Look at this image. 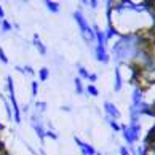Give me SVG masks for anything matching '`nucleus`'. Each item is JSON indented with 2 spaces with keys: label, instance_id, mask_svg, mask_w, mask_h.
<instances>
[{
  "label": "nucleus",
  "instance_id": "obj_20",
  "mask_svg": "<svg viewBox=\"0 0 155 155\" xmlns=\"http://www.w3.org/2000/svg\"><path fill=\"white\" fill-rule=\"evenodd\" d=\"M82 3L90 7L91 10H97V7H99V2H97V0H90V2H82Z\"/></svg>",
  "mask_w": 155,
  "mask_h": 155
},
{
  "label": "nucleus",
  "instance_id": "obj_29",
  "mask_svg": "<svg viewBox=\"0 0 155 155\" xmlns=\"http://www.w3.org/2000/svg\"><path fill=\"white\" fill-rule=\"evenodd\" d=\"M61 110H64V112H71V106H62V107H61Z\"/></svg>",
  "mask_w": 155,
  "mask_h": 155
},
{
  "label": "nucleus",
  "instance_id": "obj_17",
  "mask_svg": "<svg viewBox=\"0 0 155 155\" xmlns=\"http://www.w3.org/2000/svg\"><path fill=\"white\" fill-rule=\"evenodd\" d=\"M38 78L40 82H47V80L50 78V69L48 67H42L38 71Z\"/></svg>",
  "mask_w": 155,
  "mask_h": 155
},
{
  "label": "nucleus",
  "instance_id": "obj_2",
  "mask_svg": "<svg viewBox=\"0 0 155 155\" xmlns=\"http://www.w3.org/2000/svg\"><path fill=\"white\" fill-rule=\"evenodd\" d=\"M72 18H74V21L77 22V26L80 29V35H82V38L85 40V42H87V43L94 42V31H93V27L90 26V22L87 21L85 15L82 13V10H75V11H74Z\"/></svg>",
  "mask_w": 155,
  "mask_h": 155
},
{
  "label": "nucleus",
  "instance_id": "obj_19",
  "mask_svg": "<svg viewBox=\"0 0 155 155\" xmlns=\"http://www.w3.org/2000/svg\"><path fill=\"white\" fill-rule=\"evenodd\" d=\"M0 27H2V32H10L11 29H13V26H11L7 19H3L2 22H0Z\"/></svg>",
  "mask_w": 155,
  "mask_h": 155
},
{
  "label": "nucleus",
  "instance_id": "obj_1",
  "mask_svg": "<svg viewBox=\"0 0 155 155\" xmlns=\"http://www.w3.org/2000/svg\"><path fill=\"white\" fill-rule=\"evenodd\" d=\"M152 43H147L146 35L141 32L133 34H122L110 48V59H114L117 66L120 64H131L136 54L141 50L149 48Z\"/></svg>",
  "mask_w": 155,
  "mask_h": 155
},
{
  "label": "nucleus",
  "instance_id": "obj_8",
  "mask_svg": "<svg viewBox=\"0 0 155 155\" xmlns=\"http://www.w3.org/2000/svg\"><path fill=\"white\" fill-rule=\"evenodd\" d=\"M93 31H94V42H96V45H99V47H107L106 32H104V31H101L96 24L93 26Z\"/></svg>",
  "mask_w": 155,
  "mask_h": 155
},
{
  "label": "nucleus",
  "instance_id": "obj_9",
  "mask_svg": "<svg viewBox=\"0 0 155 155\" xmlns=\"http://www.w3.org/2000/svg\"><path fill=\"white\" fill-rule=\"evenodd\" d=\"M128 131H130V134H131V139H133L134 144H136V142L141 139V123L130 122L128 123Z\"/></svg>",
  "mask_w": 155,
  "mask_h": 155
},
{
  "label": "nucleus",
  "instance_id": "obj_11",
  "mask_svg": "<svg viewBox=\"0 0 155 155\" xmlns=\"http://www.w3.org/2000/svg\"><path fill=\"white\" fill-rule=\"evenodd\" d=\"M32 43H34V47L37 48V51H38V53L42 54V56H47V54H48V50H47V47H45V43H42V40H40V37L37 35V34L34 35Z\"/></svg>",
  "mask_w": 155,
  "mask_h": 155
},
{
  "label": "nucleus",
  "instance_id": "obj_24",
  "mask_svg": "<svg viewBox=\"0 0 155 155\" xmlns=\"http://www.w3.org/2000/svg\"><path fill=\"white\" fill-rule=\"evenodd\" d=\"M136 155H147V147L146 146H139L136 150Z\"/></svg>",
  "mask_w": 155,
  "mask_h": 155
},
{
  "label": "nucleus",
  "instance_id": "obj_26",
  "mask_svg": "<svg viewBox=\"0 0 155 155\" xmlns=\"http://www.w3.org/2000/svg\"><path fill=\"white\" fill-rule=\"evenodd\" d=\"M88 80H90V82H91V85H94V82H96V80H97V75H96V74H90V77H88Z\"/></svg>",
  "mask_w": 155,
  "mask_h": 155
},
{
  "label": "nucleus",
  "instance_id": "obj_22",
  "mask_svg": "<svg viewBox=\"0 0 155 155\" xmlns=\"http://www.w3.org/2000/svg\"><path fill=\"white\" fill-rule=\"evenodd\" d=\"M45 137H50V139L56 141L59 136H58V133H56V131H53V130H47V134H45Z\"/></svg>",
  "mask_w": 155,
  "mask_h": 155
},
{
  "label": "nucleus",
  "instance_id": "obj_18",
  "mask_svg": "<svg viewBox=\"0 0 155 155\" xmlns=\"http://www.w3.org/2000/svg\"><path fill=\"white\" fill-rule=\"evenodd\" d=\"M85 93H87L88 96H93V97H96V96H99V90H97L94 85H88L87 88H85Z\"/></svg>",
  "mask_w": 155,
  "mask_h": 155
},
{
  "label": "nucleus",
  "instance_id": "obj_12",
  "mask_svg": "<svg viewBox=\"0 0 155 155\" xmlns=\"http://www.w3.org/2000/svg\"><path fill=\"white\" fill-rule=\"evenodd\" d=\"M106 123L112 128L114 133H122V125H120L117 120H114V118H110V117H106Z\"/></svg>",
  "mask_w": 155,
  "mask_h": 155
},
{
  "label": "nucleus",
  "instance_id": "obj_16",
  "mask_svg": "<svg viewBox=\"0 0 155 155\" xmlns=\"http://www.w3.org/2000/svg\"><path fill=\"white\" fill-rule=\"evenodd\" d=\"M77 74H78L77 77H78L80 80H88V77H90V72H88L83 66H80V64L77 66Z\"/></svg>",
  "mask_w": 155,
  "mask_h": 155
},
{
  "label": "nucleus",
  "instance_id": "obj_14",
  "mask_svg": "<svg viewBox=\"0 0 155 155\" xmlns=\"http://www.w3.org/2000/svg\"><path fill=\"white\" fill-rule=\"evenodd\" d=\"M74 87H75V93H77V94H83V93H85L83 80H80L78 77H75V78H74Z\"/></svg>",
  "mask_w": 155,
  "mask_h": 155
},
{
  "label": "nucleus",
  "instance_id": "obj_5",
  "mask_svg": "<svg viewBox=\"0 0 155 155\" xmlns=\"http://www.w3.org/2000/svg\"><path fill=\"white\" fill-rule=\"evenodd\" d=\"M104 112H106V117H110L114 120H120L122 118V112H120V109L114 104L110 101H104Z\"/></svg>",
  "mask_w": 155,
  "mask_h": 155
},
{
  "label": "nucleus",
  "instance_id": "obj_13",
  "mask_svg": "<svg viewBox=\"0 0 155 155\" xmlns=\"http://www.w3.org/2000/svg\"><path fill=\"white\" fill-rule=\"evenodd\" d=\"M45 7H47V10L50 11V13H53V15H58L59 10H61L59 3L58 2H51V0H47V2H45Z\"/></svg>",
  "mask_w": 155,
  "mask_h": 155
},
{
  "label": "nucleus",
  "instance_id": "obj_30",
  "mask_svg": "<svg viewBox=\"0 0 155 155\" xmlns=\"http://www.w3.org/2000/svg\"><path fill=\"white\" fill-rule=\"evenodd\" d=\"M153 19H155V2H153Z\"/></svg>",
  "mask_w": 155,
  "mask_h": 155
},
{
  "label": "nucleus",
  "instance_id": "obj_28",
  "mask_svg": "<svg viewBox=\"0 0 155 155\" xmlns=\"http://www.w3.org/2000/svg\"><path fill=\"white\" fill-rule=\"evenodd\" d=\"M5 19V11H3V8H2V5H0V22H2Z\"/></svg>",
  "mask_w": 155,
  "mask_h": 155
},
{
  "label": "nucleus",
  "instance_id": "obj_10",
  "mask_svg": "<svg viewBox=\"0 0 155 155\" xmlns=\"http://www.w3.org/2000/svg\"><path fill=\"white\" fill-rule=\"evenodd\" d=\"M106 38H107V42L109 40H112V38H118L120 35H122V32H118L117 31V27L110 24V22H107V27H106Z\"/></svg>",
  "mask_w": 155,
  "mask_h": 155
},
{
  "label": "nucleus",
  "instance_id": "obj_15",
  "mask_svg": "<svg viewBox=\"0 0 155 155\" xmlns=\"http://www.w3.org/2000/svg\"><path fill=\"white\" fill-rule=\"evenodd\" d=\"M47 110V102L45 101H37L35 102V110H34V114H37V115L42 117V114Z\"/></svg>",
  "mask_w": 155,
  "mask_h": 155
},
{
  "label": "nucleus",
  "instance_id": "obj_4",
  "mask_svg": "<svg viewBox=\"0 0 155 155\" xmlns=\"http://www.w3.org/2000/svg\"><path fill=\"white\" fill-rule=\"evenodd\" d=\"M93 54H94V59L101 64H109L110 62V54L107 53V47H99L96 45L94 50H93Z\"/></svg>",
  "mask_w": 155,
  "mask_h": 155
},
{
  "label": "nucleus",
  "instance_id": "obj_27",
  "mask_svg": "<svg viewBox=\"0 0 155 155\" xmlns=\"http://www.w3.org/2000/svg\"><path fill=\"white\" fill-rule=\"evenodd\" d=\"M147 155H155V146L147 147Z\"/></svg>",
  "mask_w": 155,
  "mask_h": 155
},
{
  "label": "nucleus",
  "instance_id": "obj_7",
  "mask_svg": "<svg viewBox=\"0 0 155 155\" xmlns=\"http://www.w3.org/2000/svg\"><path fill=\"white\" fill-rule=\"evenodd\" d=\"M114 74H115V82H114V91L115 93H120L123 88V72H122V67L117 66L115 71H114Z\"/></svg>",
  "mask_w": 155,
  "mask_h": 155
},
{
  "label": "nucleus",
  "instance_id": "obj_6",
  "mask_svg": "<svg viewBox=\"0 0 155 155\" xmlns=\"http://www.w3.org/2000/svg\"><path fill=\"white\" fill-rule=\"evenodd\" d=\"M74 141H75V144L78 146L80 152H82L83 155H96V153H97L96 149H94L93 146H90V144H87V142H83L78 136H74Z\"/></svg>",
  "mask_w": 155,
  "mask_h": 155
},
{
  "label": "nucleus",
  "instance_id": "obj_25",
  "mask_svg": "<svg viewBox=\"0 0 155 155\" xmlns=\"http://www.w3.org/2000/svg\"><path fill=\"white\" fill-rule=\"evenodd\" d=\"M0 61H2L3 64H8V58L5 56V51H3V48H0Z\"/></svg>",
  "mask_w": 155,
  "mask_h": 155
},
{
  "label": "nucleus",
  "instance_id": "obj_21",
  "mask_svg": "<svg viewBox=\"0 0 155 155\" xmlns=\"http://www.w3.org/2000/svg\"><path fill=\"white\" fill-rule=\"evenodd\" d=\"M31 91H32V96H34V97L38 94V82H35V80H34V82H31Z\"/></svg>",
  "mask_w": 155,
  "mask_h": 155
},
{
  "label": "nucleus",
  "instance_id": "obj_23",
  "mask_svg": "<svg viewBox=\"0 0 155 155\" xmlns=\"http://www.w3.org/2000/svg\"><path fill=\"white\" fill-rule=\"evenodd\" d=\"M118 153H120V155H131V153H130V149L126 147V146H120V147H118Z\"/></svg>",
  "mask_w": 155,
  "mask_h": 155
},
{
  "label": "nucleus",
  "instance_id": "obj_3",
  "mask_svg": "<svg viewBox=\"0 0 155 155\" xmlns=\"http://www.w3.org/2000/svg\"><path fill=\"white\" fill-rule=\"evenodd\" d=\"M31 126L34 128V131L37 133V137L40 141L45 139V134H47V130H45L43 126V120L40 115H37V114H32L31 115Z\"/></svg>",
  "mask_w": 155,
  "mask_h": 155
}]
</instances>
